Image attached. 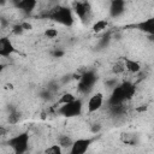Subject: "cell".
I'll return each mask as SVG.
<instances>
[{
  "label": "cell",
  "instance_id": "5",
  "mask_svg": "<svg viewBox=\"0 0 154 154\" xmlns=\"http://www.w3.org/2000/svg\"><path fill=\"white\" fill-rule=\"evenodd\" d=\"M73 11L83 22L90 18V5L88 0H75Z\"/></svg>",
  "mask_w": 154,
  "mask_h": 154
},
{
  "label": "cell",
  "instance_id": "16",
  "mask_svg": "<svg viewBox=\"0 0 154 154\" xmlns=\"http://www.w3.org/2000/svg\"><path fill=\"white\" fill-rule=\"evenodd\" d=\"M107 20H105V19H101V20H97L95 24H94V26H93V30L95 31V32H100V31H102L103 29H106V26H107Z\"/></svg>",
  "mask_w": 154,
  "mask_h": 154
},
{
  "label": "cell",
  "instance_id": "29",
  "mask_svg": "<svg viewBox=\"0 0 154 154\" xmlns=\"http://www.w3.org/2000/svg\"><path fill=\"white\" fill-rule=\"evenodd\" d=\"M6 88H8V89H13V85H12V84H7Z\"/></svg>",
  "mask_w": 154,
  "mask_h": 154
},
{
  "label": "cell",
  "instance_id": "27",
  "mask_svg": "<svg viewBox=\"0 0 154 154\" xmlns=\"http://www.w3.org/2000/svg\"><path fill=\"white\" fill-rule=\"evenodd\" d=\"M7 1H8V0H0V5L2 6V5H5V4L7 2Z\"/></svg>",
  "mask_w": 154,
  "mask_h": 154
},
{
  "label": "cell",
  "instance_id": "26",
  "mask_svg": "<svg viewBox=\"0 0 154 154\" xmlns=\"http://www.w3.org/2000/svg\"><path fill=\"white\" fill-rule=\"evenodd\" d=\"M99 130H100V125H99V124H96V125H94V126L91 128V131H93V132H97Z\"/></svg>",
  "mask_w": 154,
  "mask_h": 154
},
{
  "label": "cell",
  "instance_id": "19",
  "mask_svg": "<svg viewBox=\"0 0 154 154\" xmlns=\"http://www.w3.org/2000/svg\"><path fill=\"white\" fill-rule=\"evenodd\" d=\"M45 153H47V154H60L61 153V147L59 144H53V146L48 147L45 150Z\"/></svg>",
  "mask_w": 154,
  "mask_h": 154
},
{
  "label": "cell",
  "instance_id": "24",
  "mask_svg": "<svg viewBox=\"0 0 154 154\" xmlns=\"http://www.w3.org/2000/svg\"><path fill=\"white\" fill-rule=\"evenodd\" d=\"M53 55H54L55 58H59V57H63V55H64V52H63V51H55V52L53 53Z\"/></svg>",
  "mask_w": 154,
  "mask_h": 154
},
{
  "label": "cell",
  "instance_id": "11",
  "mask_svg": "<svg viewBox=\"0 0 154 154\" xmlns=\"http://www.w3.org/2000/svg\"><path fill=\"white\" fill-rule=\"evenodd\" d=\"M136 28H138L140 30L146 31L148 34H153L154 32V20H153V18H149V19H147V20L137 24Z\"/></svg>",
  "mask_w": 154,
  "mask_h": 154
},
{
  "label": "cell",
  "instance_id": "23",
  "mask_svg": "<svg viewBox=\"0 0 154 154\" xmlns=\"http://www.w3.org/2000/svg\"><path fill=\"white\" fill-rule=\"evenodd\" d=\"M20 25H22V28H23L24 30H31V29H32L31 24H30V23H28V22H23Z\"/></svg>",
  "mask_w": 154,
  "mask_h": 154
},
{
  "label": "cell",
  "instance_id": "30",
  "mask_svg": "<svg viewBox=\"0 0 154 154\" xmlns=\"http://www.w3.org/2000/svg\"><path fill=\"white\" fill-rule=\"evenodd\" d=\"M4 67H5V66H4L2 64H0V72H2V70H4Z\"/></svg>",
  "mask_w": 154,
  "mask_h": 154
},
{
  "label": "cell",
  "instance_id": "14",
  "mask_svg": "<svg viewBox=\"0 0 154 154\" xmlns=\"http://www.w3.org/2000/svg\"><path fill=\"white\" fill-rule=\"evenodd\" d=\"M120 85H122V88H123L125 99H126V100L131 99V97L134 96V94H135V85H134L132 83H130V82H124V83H122Z\"/></svg>",
  "mask_w": 154,
  "mask_h": 154
},
{
  "label": "cell",
  "instance_id": "20",
  "mask_svg": "<svg viewBox=\"0 0 154 154\" xmlns=\"http://www.w3.org/2000/svg\"><path fill=\"white\" fill-rule=\"evenodd\" d=\"M112 71H113L116 75L123 73V72L125 71V66H124V64H123V63H116V64L113 65V69H112Z\"/></svg>",
  "mask_w": 154,
  "mask_h": 154
},
{
  "label": "cell",
  "instance_id": "9",
  "mask_svg": "<svg viewBox=\"0 0 154 154\" xmlns=\"http://www.w3.org/2000/svg\"><path fill=\"white\" fill-rule=\"evenodd\" d=\"M125 1L124 0H112L109 6V12L112 17H118L124 12Z\"/></svg>",
  "mask_w": 154,
  "mask_h": 154
},
{
  "label": "cell",
  "instance_id": "1",
  "mask_svg": "<svg viewBox=\"0 0 154 154\" xmlns=\"http://www.w3.org/2000/svg\"><path fill=\"white\" fill-rule=\"evenodd\" d=\"M49 17L66 26L72 25L73 23V17H72V12L70 8L67 7H63V6H58L55 8H53L49 13Z\"/></svg>",
  "mask_w": 154,
  "mask_h": 154
},
{
  "label": "cell",
  "instance_id": "2",
  "mask_svg": "<svg viewBox=\"0 0 154 154\" xmlns=\"http://www.w3.org/2000/svg\"><path fill=\"white\" fill-rule=\"evenodd\" d=\"M28 141H29V135L26 132H23V134H19L14 137H12L10 141H8V144L10 147L13 148V150L16 153H24L26 149H28Z\"/></svg>",
  "mask_w": 154,
  "mask_h": 154
},
{
  "label": "cell",
  "instance_id": "13",
  "mask_svg": "<svg viewBox=\"0 0 154 154\" xmlns=\"http://www.w3.org/2000/svg\"><path fill=\"white\" fill-rule=\"evenodd\" d=\"M124 66H125V70H128L129 72H132V73H137L141 71V65L135 60L126 59L124 63Z\"/></svg>",
  "mask_w": 154,
  "mask_h": 154
},
{
  "label": "cell",
  "instance_id": "8",
  "mask_svg": "<svg viewBox=\"0 0 154 154\" xmlns=\"http://www.w3.org/2000/svg\"><path fill=\"white\" fill-rule=\"evenodd\" d=\"M102 101H103V96L101 93L94 94L88 101V112L91 113V112H96L97 109H100L102 106Z\"/></svg>",
  "mask_w": 154,
  "mask_h": 154
},
{
  "label": "cell",
  "instance_id": "22",
  "mask_svg": "<svg viewBox=\"0 0 154 154\" xmlns=\"http://www.w3.org/2000/svg\"><path fill=\"white\" fill-rule=\"evenodd\" d=\"M23 31H24V29L22 28L20 24H17V25H14V26L12 28V32H13L14 35H20V34H23Z\"/></svg>",
  "mask_w": 154,
  "mask_h": 154
},
{
  "label": "cell",
  "instance_id": "17",
  "mask_svg": "<svg viewBox=\"0 0 154 154\" xmlns=\"http://www.w3.org/2000/svg\"><path fill=\"white\" fill-rule=\"evenodd\" d=\"M73 100H75V96L71 93H66V94L61 95V97L58 100V103L59 105H64V103H69V102H71Z\"/></svg>",
  "mask_w": 154,
  "mask_h": 154
},
{
  "label": "cell",
  "instance_id": "15",
  "mask_svg": "<svg viewBox=\"0 0 154 154\" xmlns=\"http://www.w3.org/2000/svg\"><path fill=\"white\" fill-rule=\"evenodd\" d=\"M72 143L73 142L69 136H60L59 137V146L61 148H71Z\"/></svg>",
  "mask_w": 154,
  "mask_h": 154
},
{
  "label": "cell",
  "instance_id": "4",
  "mask_svg": "<svg viewBox=\"0 0 154 154\" xmlns=\"http://www.w3.org/2000/svg\"><path fill=\"white\" fill-rule=\"evenodd\" d=\"M95 82H96V75L93 71H87L81 76L79 84H78V90L81 93L85 94L93 88Z\"/></svg>",
  "mask_w": 154,
  "mask_h": 154
},
{
  "label": "cell",
  "instance_id": "7",
  "mask_svg": "<svg viewBox=\"0 0 154 154\" xmlns=\"http://www.w3.org/2000/svg\"><path fill=\"white\" fill-rule=\"evenodd\" d=\"M126 99H125V95H124V91H123V88L122 85H116L112 94H111V97H109V106L112 105H118V103H122L124 102Z\"/></svg>",
  "mask_w": 154,
  "mask_h": 154
},
{
  "label": "cell",
  "instance_id": "6",
  "mask_svg": "<svg viewBox=\"0 0 154 154\" xmlns=\"http://www.w3.org/2000/svg\"><path fill=\"white\" fill-rule=\"evenodd\" d=\"M91 142H93L91 138H79L72 143V146L70 148V153L71 154H83L87 152V149Z\"/></svg>",
  "mask_w": 154,
  "mask_h": 154
},
{
  "label": "cell",
  "instance_id": "21",
  "mask_svg": "<svg viewBox=\"0 0 154 154\" xmlns=\"http://www.w3.org/2000/svg\"><path fill=\"white\" fill-rule=\"evenodd\" d=\"M45 35H46L48 38H54V37H57L58 31H57L55 29H47V30L45 31Z\"/></svg>",
  "mask_w": 154,
  "mask_h": 154
},
{
  "label": "cell",
  "instance_id": "10",
  "mask_svg": "<svg viewBox=\"0 0 154 154\" xmlns=\"http://www.w3.org/2000/svg\"><path fill=\"white\" fill-rule=\"evenodd\" d=\"M12 52H14V48L11 43V41L7 37L0 38V55L2 57H8Z\"/></svg>",
  "mask_w": 154,
  "mask_h": 154
},
{
  "label": "cell",
  "instance_id": "3",
  "mask_svg": "<svg viewBox=\"0 0 154 154\" xmlns=\"http://www.w3.org/2000/svg\"><path fill=\"white\" fill-rule=\"evenodd\" d=\"M60 114L65 116V117H73V116H78L82 112V101L81 100H73L69 103H64L59 111Z\"/></svg>",
  "mask_w": 154,
  "mask_h": 154
},
{
  "label": "cell",
  "instance_id": "18",
  "mask_svg": "<svg viewBox=\"0 0 154 154\" xmlns=\"http://www.w3.org/2000/svg\"><path fill=\"white\" fill-rule=\"evenodd\" d=\"M19 119H20V114L17 111H14V109L11 111V113L8 114V118H7L10 124H17L19 122Z\"/></svg>",
  "mask_w": 154,
  "mask_h": 154
},
{
  "label": "cell",
  "instance_id": "25",
  "mask_svg": "<svg viewBox=\"0 0 154 154\" xmlns=\"http://www.w3.org/2000/svg\"><path fill=\"white\" fill-rule=\"evenodd\" d=\"M6 134H7V129L0 125V136H4V135H6Z\"/></svg>",
  "mask_w": 154,
  "mask_h": 154
},
{
  "label": "cell",
  "instance_id": "12",
  "mask_svg": "<svg viewBox=\"0 0 154 154\" xmlns=\"http://www.w3.org/2000/svg\"><path fill=\"white\" fill-rule=\"evenodd\" d=\"M36 6V0H20L17 5V7L22 11H25V12H30L35 8Z\"/></svg>",
  "mask_w": 154,
  "mask_h": 154
},
{
  "label": "cell",
  "instance_id": "28",
  "mask_svg": "<svg viewBox=\"0 0 154 154\" xmlns=\"http://www.w3.org/2000/svg\"><path fill=\"white\" fill-rule=\"evenodd\" d=\"M11 1H12V2H13V4L16 5V6H17V5H18V2H19L20 0H11Z\"/></svg>",
  "mask_w": 154,
  "mask_h": 154
}]
</instances>
